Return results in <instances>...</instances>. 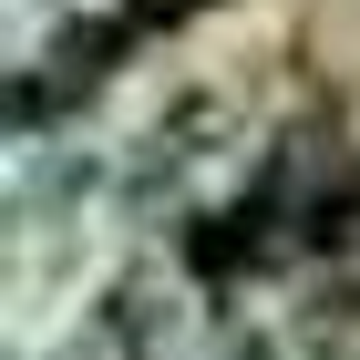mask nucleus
<instances>
[{
    "instance_id": "obj_3",
    "label": "nucleus",
    "mask_w": 360,
    "mask_h": 360,
    "mask_svg": "<svg viewBox=\"0 0 360 360\" xmlns=\"http://www.w3.org/2000/svg\"><path fill=\"white\" fill-rule=\"evenodd\" d=\"M186 288H195V278L124 268L103 299L83 309V330H72V360H186Z\"/></svg>"
},
{
    "instance_id": "obj_4",
    "label": "nucleus",
    "mask_w": 360,
    "mask_h": 360,
    "mask_svg": "<svg viewBox=\"0 0 360 360\" xmlns=\"http://www.w3.org/2000/svg\"><path fill=\"white\" fill-rule=\"evenodd\" d=\"M360 257V144H340V165L319 175V206H309V268H350Z\"/></svg>"
},
{
    "instance_id": "obj_1",
    "label": "nucleus",
    "mask_w": 360,
    "mask_h": 360,
    "mask_svg": "<svg viewBox=\"0 0 360 360\" xmlns=\"http://www.w3.org/2000/svg\"><path fill=\"white\" fill-rule=\"evenodd\" d=\"M340 124L330 113H299L257 144V165L206 206V217L175 237V268L195 288H257V278H288L309 268V206H319V175L340 165Z\"/></svg>"
},
{
    "instance_id": "obj_5",
    "label": "nucleus",
    "mask_w": 360,
    "mask_h": 360,
    "mask_svg": "<svg viewBox=\"0 0 360 360\" xmlns=\"http://www.w3.org/2000/svg\"><path fill=\"white\" fill-rule=\"evenodd\" d=\"M113 11H124V21H134V41L155 52V41H175V31H186L195 11H217V0H113Z\"/></svg>"
},
{
    "instance_id": "obj_2",
    "label": "nucleus",
    "mask_w": 360,
    "mask_h": 360,
    "mask_svg": "<svg viewBox=\"0 0 360 360\" xmlns=\"http://www.w3.org/2000/svg\"><path fill=\"white\" fill-rule=\"evenodd\" d=\"M237 165V103L226 93H175L124 155V217L134 226H175L186 237L217 206V175Z\"/></svg>"
}]
</instances>
